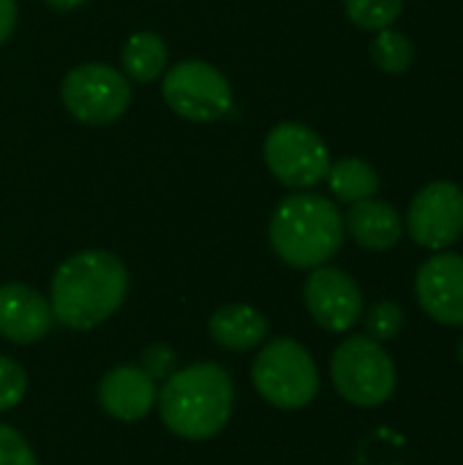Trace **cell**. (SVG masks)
<instances>
[{"label": "cell", "instance_id": "cell-1", "mask_svg": "<svg viewBox=\"0 0 463 465\" xmlns=\"http://www.w3.org/2000/svg\"><path fill=\"white\" fill-rule=\"evenodd\" d=\"M128 294V270L109 251H82L52 275L49 305L55 322L71 330L104 324Z\"/></svg>", "mask_w": 463, "mask_h": 465}, {"label": "cell", "instance_id": "cell-2", "mask_svg": "<svg viewBox=\"0 0 463 465\" xmlns=\"http://www.w3.org/2000/svg\"><path fill=\"white\" fill-rule=\"evenodd\" d=\"M161 422L180 439L205 441L224 430L235 406V384L216 362L175 371L158 392Z\"/></svg>", "mask_w": 463, "mask_h": 465}, {"label": "cell", "instance_id": "cell-3", "mask_svg": "<svg viewBox=\"0 0 463 465\" xmlns=\"http://www.w3.org/2000/svg\"><path fill=\"white\" fill-rule=\"evenodd\" d=\"M344 215L319 193L287 196L270 218V245L281 262L314 270L330 262L344 245Z\"/></svg>", "mask_w": 463, "mask_h": 465}, {"label": "cell", "instance_id": "cell-4", "mask_svg": "<svg viewBox=\"0 0 463 465\" xmlns=\"http://www.w3.org/2000/svg\"><path fill=\"white\" fill-rule=\"evenodd\" d=\"M257 392L281 411L306 409L319 392V371L308 349L292 338H273L251 365Z\"/></svg>", "mask_w": 463, "mask_h": 465}, {"label": "cell", "instance_id": "cell-5", "mask_svg": "<svg viewBox=\"0 0 463 465\" xmlns=\"http://www.w3.org/2000/svg\"><path fill=\"white\" fill-rule=\"evenodd\" d=\"M330 376L338 395L357 409H377L396 392V365L385 346L368 335H352L330 357Z\"/></svg>", "mask_w": 463, "mask_h": 465}, {"label": "cell", "instance_id": "cell-6", "mask_svg": "<svg viewBox=\"0 0 463 465\" xmlns=\"http://www.w3.org/2000/svg\"><path fill=\"white\" fill-rule=\"evenodd\" d=\"M63 106L87 125H106L123 117L131 104V82L106 63H85L65 74L60 87Z\"/></svg>", "mask_w": 463, "mask_h": 465}, {"label": "cell", "instance_id": "cell-7", "mask_svg": "<svg viewBox=\"0 0 463 465\" xmlns=\"http://www.w3.org/2000/svg\"><path fill=\"white\" fill-rule=\"evenodd\" d=\"M265 163L281 185L308 191L327 177L330 150L308 125L281 123L265 139Z\"/></svg>", "mask_w": 463, "mask_h": 465}, {"label": "cell", "instance_id": "cell-8", "mask_svg": "<svg viewBox=\"0 0 463 465\" xmlns=\"http://www.w3.org/2000/svg\"><path fill=\"white\" fill-rule=\"evenodd\" d=\"M161 90L169 109L191 123H213L232 109V87L226 76L202 60L172 65Z\"/></svg>", "mask_w": 463, "mask_h": 465}, {"label": "cell", "instance_id": "cell-9", "mask_svg": "<svg viewBox=\"0 0 463 465\" xmlns=\"http://www.w3.org/2000/svg\"><path fill=\"white\" fill-rule=\"evenodd\" d=\"M409 237L428 251H448L463 234V191L450 180L428 183L409 204Z\"/></svg>", "mask_w": 463, "mask_h": 465}, {"label": "cell", "instance_id": "cell-10", "mask_svg": "<svg viewBox=\"0 0 463 465\" xmlns=\"http://www.w3.org/2000/svg\"><path fill=\"white\" fill-rule=\"evenodd\" d=\"M303 300L311 319L327 332H347L363 319V292L338 267H314L306 278Z\"/></svg>", "mask_w": 463, "mask_h": 465}, {"label": "cell", "instance_id": "cell-11", "mask_svg": "<svg viewBox=\"0 0 463 465\" xmlns=\"http://www.w3.org/2000/svg\"><path fill=\"white\" fill-rule=\"evenodd\" d=\"M415 294L420 308L439 324L463 327V256L437 253L415 278Z\"/></svg>", "mask_w": 463, "mask_h": 465}, {"label": "cell", "instance_id": "cell-12", "mask_svg": "<svg viewBox=\"0 0 463 465\" xmlns=\"http://www.w3.org/2000/svg\"><path fill=\"white\" fill-rule=\"evenodd\" d=\"M52 305L41 292L25 283L0 286V335L11 343H38L52 330Z\"/></svg>", "mask_w": 463, "mask_h": 465}, {"label": "cell", "instance_id": "cell-13", "mask_svg": "<svg viewBox=\"0 0 463 465\" xmlns=\"http://www.w3.org/2000/svg\"><path fill=\"white\" fill-rule=\"evenodd\" d=\"M158 401L156 381L136 365H117L112 368L98 384V403L101 409L120 422H139L145 420Z\"/></svg>", "mask_w": 463, "mask_h": 465}, {"label": "cell", "instance_id": "cell-14", "mask_svg": "<svg viewBox=\"0 0 463 465\" xmlns=\"http://www.w3.org/2000/svg\"><path fill=\"white\" fill-rule=\"evenodd\" d=\"M344 229H349L355 242L368 251H390L404 234V218L388 202L363 199L344 215Z\"/></svg>", "mask_w": 463, "mask_h": 465}, {"label": "cell", "instance_id": "cell-15", "mask_svg": "<svg viewBox=\"0 0 463 465\" xmlns=\"http://www.w3.org/2000/svg\"><path fill=\"white\" fill-rule=\"evenodd\" d=\"M210 338L229 351H248L265 343L267 319L254 305L232 302L210 316Z\"/></svg>", "mask_w": 463, "mask_h": 465}, {"label": "cell", "instance_id": "cell-16", "mask_svg": "<svg viewBox=\"0 0 463 465\" xmlns=\"http://www.w3.org/2000/svg\"><path fill=\"white\" fill-rule=\"evenodd\" d=\"M166 63H169V49L164 38L150 30L134 33L123 46V68L126 76L134 82H153L156 76L164 74Z\"/></svg>", "mask_w": 463, "mask_h": 465}, {"label": "cell", "instance_id": "cell-17", "mask_svg": "<svg viewBox=\"0 0 463 465\" xmlns=\"http://www.w3.org/2000/svg\"><path fill=\"white\" fill-rule=\"evenodd\" d=\"M325 180L330 183L333 196L341 202H349V204L374 199L379 191V174L363 158H341V161L330 163V172Z\"/></svg>", "mask_w": 463, "mask_h": 465}, {"label": "cell", "instance_id": "cell-18", "mask_svg": "<svg viewBox=\"0 0 463 465\" xmlns=\"http://www.w3.org/2000/svg\"><path fill=\"white\" fill-rule=\"evenodd\" d=\"M371 57L377 68H382L385 74H404L412 65L415 49L404 33L385 27V30H377V38L371 44Z\"/></svg>", "mask_w": 463, "mask_h": 465}, {"label": "cell", "instance_id": "cell-19", "mask_svg": "<svg viewBox=\"0 0 463 465\" xmlns=\"http://www.w3.org/2000/svg\"><path fill=\"white\" fill-rule=\"evenodd\" d=\"M344 8L357 27L385 30L398 19L404 0H344Z\"/></svg>", "mask_w": 463, "mask_h": 465}, {"label": "cell", "instance_id": "cell-20", "mask_svg": "<svg viewBox=\"0 0 463 465\" xmlns=\"http://www.w3.org/2000/svg\"><path fill=\"white\" fill-rule=\"evenodd\" d=\"M404 327V311L398 302H390V300H382L377 305L368 308L366 313V330H368V338L379 341V343H388L393 341Z\"/></svg>", "mask_w": 463, "mask_h": 465}, {"label": "cell", "instance_id": "cell-21", "mask_svg": "<svg viewBox=\"0 0 463 465\" xmlns=\"http://www.w3.org/2000/svg\"><path fill=\"white\" fill-rule=\"evenodd\" d=\"M25 392H27V373H25V368L16 360L0 354V414L11 411L14 406H19Z\"/></svg>", "mask_w": 463, "mask_h": 465}, {"label": "cell", "instance_id": "cell-22", "mask_svg": "<svg viewBox=\"0 0 463 465\" xmlns=\"http://www.w3.org/2000/svg\"><path fill=\"white\" fill-rule=\"evenodd\" d=\"M0 465H38L25 436L8 425H0Z\"/></svg>", "mask_w": 463, "mask_h": 465}, {"label": "cell", "instance_id": "cell-23", "mask_svg": "<svg viewBox=\"0 0 463 465\" xmlns=\"http://www.w3.org/2000/svg\"><path fill=\"white\" fill-rule=\"evenodd\" d=\"M142 371L156 379H169L175 373V351L169 346H150L142 357Z\"/></svg>", "mask_w": 463, "mask_h": 465}, {"label": "cell", "instance_id": "cell-24", "mask_svg": "<svg viewBox=\"0 0 463 465\" xmlns=\"http://www.w3.org/2000/svg\"><path fill=\"white\" fill-rule=\"evenodd\" d=\"M16 27V0H0V44L11 38Z\"/></svg>", "mask_w": 463, "mask_h": 465}, {"label": "cell", "instance_id": "cell-25", "mask_svg": "<svg viewBox=\"0 0 463 465\" xmlns=\"http://www.w3.org/2000/svg\"><path fill=\"white\" fill-rule=\"evenodd\" d=\"M52 8H57V11H71V8H79V5H85L87 0H46Z\"/></svg>", "mask_w": 463, "mask_h": 465}, {"label": "cell", "instance_id": "cell-26", "mask_svg": "<svg viewBox=\"0 0 463 465\" xmlns=\"http://www.w3.org/2000/svg\"><path fill=\"white\" fill-rule=\"evenodd\" d=\"M458 354H461V362H463V338H461V349H458Z\"/></svg>", "mask_w": 463, "mask_h": 465}]
</instances>
